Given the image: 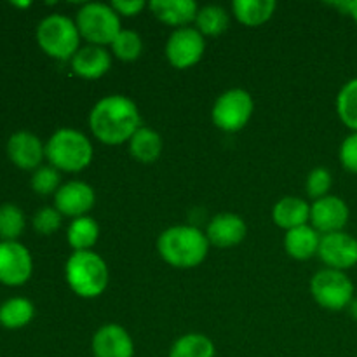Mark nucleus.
<instances>
[{"label":"nucleus","instance_id":"1","mask_svg":"<svg viewBox=\"0 0 357 357\" xmlns=\"http://www.w3.org/2000/svg\"><path fill=\"white\" fill-rule=\"evenodd\" d=\"M89 128L103 145H122L142 128V115L131 98L110 94L98 101L89 114Z\"/></svg>","mask_w":357,"mask_h":357},{"label":"nucleus","instance_id":"2","mask_svg":"<svg viewBox=\"0 0 357 357\" xmlns=\"http://www.w3.org/2000/svg\"><path fill=\"white\" fill-rule=\"evenodd\" d=\"M160 258L174 268H194L206 260L209 241L202 230L192 225H174L157 239Z\"/></svg>","mask_w":357,"mask_h":357},{"label":"nucleus","instance_id":"3","mask_svg":"<svg viewBox=\"0 0 357 357\" xmlns=\"http://www.w3.org/2000/svg\"><path fill=\"white\" fill-rule=\"evenodd\" d=\"M65 278L77 296L96 298L107 289L110 272L103 258L94 251H73L66 260Z\"/></svg>","mask_w":357,"mask_h":357},{"label":"nucleus","instance_id":"4","mask_svg":"<svg viewBox=\"0 0 357 357\" xmlns=\"http://www.w3.org/2000/svg\"><path fill=\"white\" fill-rule=\"evenodd\" d=\"M45 157L58 171L79 173L93 162V143L77 129L61 128L47 139Z\"/></svg>","mask_w":357,"mask_h":357},{"label":"nucleus","instance_id":"5","mask_svg":"<svg viewBox=\"0 0 357 357\" xmlns=\"http://www.w3.org/2000/svg\"><path fill=\"white\" fill-rule=\"evenodd\" d=\"M80 38L75 21L63 14H49L37 26V42L42 51L61 61L75 56L80 49Z\"/></svg>","mask_w":357,"mask_h":357},{"label":"nucleus","instance_id":"6","mask_svg":"<svg viewBox=\"0 0 357 357\" xmlns=\"http://www.w3.org/2000/svg\"><path fill=\"white\" fill-rule=\"evenodd\" d=\"M75 24L84 40L100 47L110 45L122 30L121 16L115 13L110 3L101 2L84 3L77 13Z\"/></svg>","mask_w":357,"mask_h":357},{"label":"nucleus","instance_id":"7","mask_svg":"<svg viewBox=\"0 0 357 357\" xmlns=\"http://www.w3.org/2000/svg\"><path fill=\"white\" fill-rule=\"evenodd\" d=\"M314 300L326 310H344L354 300V284L349 275L335 268H323L310 281Z\"/></svg>","mask_w":357,"mask_h":357},{"label":"nucleus","instance_id":"8","mask_svg":"<svg viewBox=\"0 0 357 357\" xmlns=\"http://www.w3.org/2000/svg\"><path fill=\"white\" fill-rule=\"evenodd\" d=\"M253 98L244 89H229L220 94L213 105V124L225 132H237L250 122L253 115Z\"/></svg>","mask_w":357,"mask_h":357},{"label":"nucleus","instance_id":"9","mask_svg":"<svg viewBox=\"0 0 357 357\" xmlns=\"http://www.w3.org/2000/svg\"><path fill=\"white\" fill-rule=\"evenodd\" d=\"M204 35L197 28H176L166 42V58L174 68L185 70L197 65L204 56Z\"/></svg>","mask_w":357,"mask_h":357},{"label":"nucleus","instance_id":"10","mask_svg":"<svg viewBox=\"0 0 357 357\" xmlns=\"http://www.w3.org/2000/svg\"><path fill=\"white\" fill-rule=\"evenodd\" d=\"M33 260L26 246L17 241H0V282L21 286L31 278Z\"/></svg>","mask_w":357,"mask_h":357},{"label":"nucleus","instance_id":"11","mask_svg":"<svg viewBox=\"0 0 357 357\" xmlns=\"http://www.w3.org/2000/svg\"><path fill=\"white\" fill-rule=\"evenodd\" d=\"M317 257L326 265V268L342 272L352 268L357 265V239L344 230L321 236Z\"/></svg>","mask_w":357,"mask_h":357},{"label":"nucleus","instance_id":"12","mask_svg":"<svg viewBox=\"0 0 357 357\" xmlns=\"http://www.w3.org/2000/svg\"><path fill=\"white\" fill-rule=\"evenodd\" d=\"M94 202H96L94 188L84 181H68L61 185L54 194V208L63 216H70L73 220L87 216Z\"/></svg>","mask_w":357,"mask_h":357},{"label":"nucleus","instance_id":"13","mask_svg":"<svg viewBox=\"0 0 357 357\" xmlns=\"http://www.w3.org/2000/svg\"><path fill=\"white\" fill-rule=\"evenodd\" d=\"M310 222L317 232H342L349 222V206L337 195H326L310 206Z\"/></svg>","mask_w":357,"mask_h":357},{"label":"nucleus","instance_id":"14","mask_svg":"<svg viewBox=\"0 0 357 357\" xmlns=\"http://www.w3.org/2000/svg\"><path fill=\"white\" fill-rule=\"evenodd\" d=\"M6 150L10 162L24 171L38 169L45 157V146L42 145L40 138L30 131H17L10 135Z\"/></svg>","mask_w":357,"mask_h":357},{"label":"nucleus","instance_id":"15","mask_svg":"<svg viewBox=\"0 0 357 357\" xmlns=\"http://www.w3.org/2000/svg\"><path fill=\"white\" fill-rule=\"evenodd\" d=\"M94 357H135L131 335L121 324H105L93 335Z\"/></svg>","mask_w":357,"mask_h":357},{"label":"nucleus","instance_id":"16","mask_svg":"<svg viewBox=\"0 0 357 357\" xmlns=\"http://www.w3.org/2000/svg\"><path fill=\"white\" fill-rule=\"evenodd\" d=\"M248 234V225L239 215L234 213H220L209 222L208 236L209 244L216 248H234L244 241Z\"/></svg>","mask_w":357,"mask_h":357},{"label":"nucleus","instance_id":"17","mask_svg":"<svg viewBox=\"0 0 357 357\" xmlns=\"http://www.w3.org/2000/svg\"><path fill=\"white\" fill-rule=\"evenodd\" d=\"M70 61H72V70L75 75L89 80L103 77L112 66L110 52L105 47L91 44L80 47Z\"/></svg>","mask_w":357,"mask_h":357},{"label":"nucleus","instance_id":"18","mask_svg":"<svg viewBox=\"0 0 357 357\" xmlns=\"http://www.w3.org/2000/svg\"><path fill=\"white\" fill-rule=\"evenodd\" d=\"M149 7L157 20L178 28L188 26L199 13V6L194 0H152Z\"/></svg>","mask_w":357,"mask_h":357},{"label":"nucleus","instance_id":"19","mask_svg":"<svg viewBox=\"0 0 357 357\" xmlns=\"http://www.w3.org/2000/svg\"><path fill=\"white\" fill-rule=\"evenodd\" d=\"M272 220L279 229H284L286 232L307 225V222L310 220L309 202L302 197L286 195L275 202L274 209H272Z\"/></svg>","mask_w":357,"mask_h":357},{"label":"nucleus","instance_id":"20","mask_svg":"<svg viewBox=\"0 0 357 357\" xmlns=\"http://www.w3.org/2000/svg\"><path fill=\"white\" fill-rule=\"evenodd\" d=\"M321 236L314 227L303 225L286 232L284 250L295 260H309L319 251Z\"/></svg>","mask_w":357,"mask_h":357},{"label":"nucleus","instance_id":"21","mask_svg":"<svg viewBox=\"0 0 357 357\" xmlns=\"http://www.w3.org/2000/svg\"><path fill=\"white\" fill-rule=\"evenodd\" d=\"M162 138L157 131L150 128H139L129 139V152L139 162H153L162 153Z\"/></svg>","mask_w":357,"mask_h":357},{"label":"nucleus","instance_id":"22","mask_svg":"<svg viewBox=\"0 0 357 357\" xmlns=\"http://www.w3.org/2000/svg\"><path fill=\"white\" fill-rule=\"evenodd\" d=\"M278 3L274 0H236L232 10L237 20L246 26H260L274 14Z\"/></svg>","mask_w":357,"mask_h":357},{"label":"nucleus","instance_id":"23","mask_svg":"<svg viewBox=\"0 0 357 357\" xmlns=\"http://www.w3.org/2000/svg\"><path fill=\"white\" fill-rule=\"evenodd\" d=\"M35 316L33 303L23 296H14L0 305V324L7 330H20L26 326Z\"/></svg>","mask_w":357,"mask_h":357},{"label":"nucleus","instance_id":"24","mask_svg":"<svg viewBox=\"0 0 357 357\" xmlns=\"http://www.w3.org/2000/svg\"><path fill=\"white\" fill-rule=\"evenodd\" d=\"M100 237V225L91 216L75 218L68 227L66 241L73 251H91V248L98 243Z\"/></svg>","mask_w":357,"mask_h":357},{"label":"nucleus","instance_id":"25","mask_svg":"<svg viewBox=\"0 0 357 357\" xmlns=\"http://www.w3.org/2000/svg\"><path fill=\"white\" fill-rule=\"evenodd\" d=\"M215 344L202 333H187L178 338L167 357H215Z\"/></svg>","mask_w":357,"mask_h":357},{"label":"nucleus","instance_id":"26","mask_svg":"<svg viewBox=\"0 0 357 357\" xmlns=\"http://www.w3.org/2000/svg\"><path fill=\"white\" fill-rule=\"evenodd\" d=\"M230 24V16L223 7L220 6H204L199 9L195 17V26L202 35L216 37L227 31Z\"/></svg>","mask_w":357,"mask_h":357},{"label":"nucleus","instance_id":"27","mask_svg":"<svg viewBox=\"0 0 357 357\" xmlns=\"http://www.w3.org/2000/svg\"><path fill=\"white\" fill-rule=\"evenodd\" d=\"M337 112L342 122L357 132V79L344 84L337 96Z\"/></svg>","mask_w":357,"mask_h":357},{"label":"nucleus","instance_id":"28","mask_svg":"<svg viewBox=\"0 0 357 357\" xmlns=\"http://www.w3.org/2000/svg\"><path fill=\"white\" fill-rule=\"evenodd\" d=\"M110 45L114 56L121 61H136L143 52V40L138 31L135 30L122 28Z\"/></svg>","mask_w":357,"mask_h":357},{"label":"nucleus","instance_id":"29","mask_svg":"<svg viewBox=\"0 0 357 357\" xmlns=\"http://www.w3.org/2000/svg\"><path fill=\"white\" fill-rule=\"evenodd\" d=\"M24 230V215L20 206L7 204L0 206V239L16 241Z\"/></svg>","mask_w":357,"mask_h":357},{"label":"nucleus","instance_id":"30","mask_svg":"<svg viewBox=\"0 0 357 357\" xmlns=\"http://www.w3.org/2000/svg\"><path fill=\"white\" fill-rule=\"evenodd\" d=\"M59 171L52 166H40L38 169L33 171L31 176V188L37 192L38 195H49L56 194L59 190Z\"/></svg>","mask_w":357,"mask_h":357},{"label":"nucleus","instance_id":"31","mask_svg":"<svg viewBox=\"0 0 357 357\" xmlns=\"http://www.w3.org/2000/svg\"><path fill=\"white\" fill-rule=\"evenodd\" d=\"M331 185H333V176H331L330 169H326V167H314L309 173V176H307L305 190L310 199L317 201V199L326 197Z\"/></svg>","mask_w":357,"mask_h":357},{"label":"nucleus","instance_id":"32","mask_svg":"<svg viewBox=\"0 0 357 357\" xmlns=\"http://www.w3.org/2000/svg\"><path fill=\"white\" fill-rule=\"evenodd\" d=\"M63 215L56 208L44 206L33 216V229L42 236H51L61 227Z\"/></svg>","mask_w":357,"mask_h":357},{"label":"nucleus","instance_id":"33","mask_svg":"<svg viewBox=\"0 0 357 357\" xmlns=\"http://www.w3.org/2000/svg\"><path fill=\"white\" fill-rule=\"evenodd\" d=\"M340 162L345 169L357 174V132H352L342 143Z\"/></svg>","mask_w":357,"mask_h":357},{"label":"nucleus","instance_id":"34","mask_svg":"<svg viewBox=\"0 0 357 357\" xmlns=\"http://www.w3.org/2000/svg\"><path fill=\"white\" fill-rule=\"evenodd\" d=\"M119 16H136L146 7L145 0H114L110 2Z\"/></svg>","mask_w":357,"mask_h":357},{"label":"nucleus","instance_id":"35","mask_svg":"<svg viewBox=\"0 0 357 357\" xmlns=\"http://www.w3.org/2000/svg\"><path fill=\"white\" fill-rule=\"evenodd\" d=\"M335 6L340 7V9H344V10H347V13L354 17V21L357 23V0H349V2H340V3H335Z\"/></svg>","mask_w":357,"mask_h":357},{"label":"nucleus","instance_id":"36","mask_svg":"<svg viewBox=\"0 0 357 357\" xmlns=\"http://www.w3.org/2000/svg\"><path fill=\"white\" fill-rule=\"evenodd\" d=\"M349 312H351V316L357 319V298H354L351 302V305H349Z\"/></svg>","mask_w":357,"mask_h":357}]
</instances>
